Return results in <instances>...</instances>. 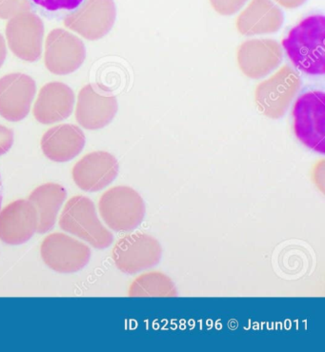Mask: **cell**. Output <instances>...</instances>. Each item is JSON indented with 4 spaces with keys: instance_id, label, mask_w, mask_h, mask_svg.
<instances>
[{
    "instance_id": "1",
    "label": "cell",
    "mask_w": 325,
    "mask_h": 352,
    "mask_svg": "<svg viewBox=\"0 0 325 352\" xmlns=\"http://www.w3.org/2000/svg\"><path fill=\"white\" fill-rule=\"evenodd\" d=\"M325 17H305L282 42L293 65L309 76L325 74Z\"/></svg>"
},
{
    "instance_id": "2",
    "label": "cell",
    "mask_w": 325,
    "mask_h": 352,
    "mask_svg": "<svg viewBox=\"0 0 325 352\" xmlns=\"http://www.w3.org/2000/svg\"><path fill=\"white\" fill-rule=\"evenodd\" d=\"M59 226L96 249H106L114 241L110 230L98 219L93 201L83 195L72 197L66 203L59 217Z\"/></svg>"
},
{
    "instance_id": "3",
    "label": "cell",
    "mask_w": 325,
    "mask_h": 352,
    "mask_svg": "<svg viewBox=\"0 0 325 352\" xmlns=\"http://www.w3.org/2000/svg\"><path fill=\"white\" fill-rule=\"evenodd\" d=\"M98 209L104 223L120 232L135 230L143 223L145 214L143 197L126 186H118L104 192Z\"/></svg>"
},
{
    "instance_id": "4",
    "label": "cell",
    "mask_w": 325,
    "mask_h": 352,
    "mask_svg": "<svg viewBox=\"0 0 325 352\" xmlns=\"http://www.w3.org/2000/svg\"><path fill=\"white\" fill-rule=\"evenodd\" d=\"M297 140L314 152H325V94L308 91L297 99L292 111Z\"/></svg>"
},
{
    "instance_id": "5",
    "label": "cell",
    "mask_w": 325,
    "mask_h": 352,
    "mask_svg": "<svg viewBox=\"0 0 325 352\" xmlns=\"http://www.w3.org/2000/svg\"><path fill=\"white\" fill-rule=\"evenodd\" d=\"M301 85V78L294 69L284 66L257 86L255 104L266 118L280 119L286 113Z\"/></svg>"
},
{
    "instance_id": "6",
    "label": "cell",
    "mask_w": 325,
    "mask_h": 352,
    "mask_svg": "<svg viewBox=\"0 0 325 352\" xmlns=\"http://www.w3.org/2000/svg\"><path fill=\"white\" fill-rule=\"evenodd\" d=\"M112 257L120 272L136 274L160 262L161 247L160 242L151 235L135 232L116 242Z\"/></svg>"
},
{
    "instance_id": "7",
    "label": "cell",
    "mask_w": 325,
    "mask_h": 352,
    "mask_svg": "<svg viewBox=\"0 0 325 352\" xmlns=\"http://www.w3.org/2000/svg\"><path fill=\"white\" fill-rule=\"evenodd\" d=\"M43 39V22L34 12H21L9 19L6 41L17 58L27 62L39 60L42 54Z\"/></svg>"
},
{
    "instance_id": "8",
    "label": "cell",
    "mask_w": 325,
    "mask_h": 352,
    "mask_svg": "<svg viewBox=\"0 0 325 352\" xmlns=\"http://www.w3.org/2000/svg\"><path fill=\"white\" fill-rule=\"evenodd\" d=\"M116 19L114 0H85L78 10L63 19L67 28L88 41H98L111 31Z\"/></svg>"
},
{
    "instance_id": "9",
    "label": "cell",
    "mask_w": 325,
    "mask_h": 352,
    "mask_svg": "<svg viewBox=\"0 0 325 352\" xmlns=\"http://www.w3.org/2000/svg\"><path fill=\"white\" fill-rule=\"evenodd\" d=\"M41 254L50 269L59 274H74L90 261L91 250L69 235L53 234L42 242Z\"/></svg>"
},
{
    "instance_id": "10",
    "label": "cell",
    "mask_w": 325,
    "mask_h": 352,
    "mask_svg": "<svg viewBox=\"0 0 325 352\" xmlns=\"http://www.w3.org/2000/svg\"><path fill=\"white\" fill-rule=\"evenodd\" d=\"M86 49L78 36L64 29H54L45 41L46 68L52 74L66 76L73 74L83 65Z\"/></svg>"
},
{
    "instance_id": "11",
    "label": "cell",
    "mask_w": 325,
    "mask_h": 352,
    "mask_svg": "<svg viewBox=\"0 0 325 352\" xmlns=\"http://www.w3.org/2000/svg\"><path fill=\"white\" fill-rule=\"evenodd\" d=\"M36 94V82L28 74H6L0 78V116L10 122L23 120L31 111Z\"/></svg>"
},
{
    "instance_id": "12",
    "label": "cell",
    "mask_w": 325,
    "mask_h": 352,
    "mask_svg": "<svg viewBox=\"0 0 325 352\" xmlns=\"http://www.w3.org/2000/svg\"><path fill=\"white\" fill-rule=\"evenodd\" d=\"M284 58L279 42L270 38L250 39L238 49L240 71L247 78L260 79L276 70Z\"/></svg>"
},
{
    "instance_id": "13",
    "label": "cell",
    "mask_w": 325,
    "mask_h": 352,
    "mask_svg": "<svg viewBox=\"0 0 325 352\" xmlns=\"http://www.w3.org/2000/svg\"><path fill=\"white\" fill-rule=\"evenodd\" d=\"M118 100L96 86L86 85L79 91L76 107V121L87 130L108 126L118 113Z\"/></svg>"
},
{
    "instance_id": "14",
    "label": "cell",
    "mask_w": 325,
    "mask_h": 352,
    "mask_svg": "<svg viewBox=\"0 0 325 352\" xmlns=\"http://www.w3.org/2000/svg\"><path fill=\"white\" fill-rule=\"evenodd\" d=\"M118 160L107 152H94L83 156L74 166L72 175L76 185L85 192H96L103 190L118 175Z\"/></svg>"
},
{
    "instance_id": "15",
    "label": "cell",
    "mask_w": 325,
    "mask_h": 352,
    "mask_svg": "<svg viewBox=\"0 0 325 352\" xmlns=\"http://www.w3.org/2000/svg\"><path fill=\"white\" fill-rule=\"evenodd\" d=\"M39 217L29 200H17L0 212V240L8 245H21L36 232Z\"/></svg>"
},
{
    "instance_id": "16",
    "label": "cell",
    "mask_w": 325,
    "mask_h": 352,
    "mask_svg": "<svg viewBox=\"0 0 325 352\" xmlns=\"http://www.w3.org/2000/svg\"><path fill=\"white\" fill-rule=\"evenodd\" d=\"M76 104L73 90L61 82H50L42 87L36 102L33 115L44 125L61 122L72 115Z\"/></svg>"
},
{
    "instance_id": "17",
    "label": "cell",
    "mask_w": 325,
    "mask_h": 352,
    "mask_svg": "<svg viewBox=\"0 0 325 352\" xmlns=\"http://www.w3.org/2000/svg\"><path fill=\"white\" fill-rule=\"evenodd\" d=\"M284 22V12L272 0H251L238 16L235 27L242 36H262L277 33Z\"/></svg>"
},
{
    "instance_id": "18",
    "label": "cell",
    "mask_w": 325,
    "mask_h": 352,
    "mask_svg": "<svg viewBox=\"0 0 325 352\" xmlns=\"http://www.w3.org/2000/svg\"><path fill=\"white\" fill-rule=\"evenodd\" d=\"M86 138L83 130L73 124L49 129L41 138L42 152L54 162H68L83 152Z\"/></svg>"
},
{
    "instance_id": "19",
    "label": "cell",
    "mask_w": 325,
    "mask_h": 352,
    "mask_svg": "<svg viewBox=\"0 0 325 352\" xmlns=\"http://www.w3.org/2000/svg\"><path fill=\"white\" fill-rule=\"evenodd\" d=\"M66 197L65 188L56 183L39 186L30 195L29 202L34 206L39 217L36 232L43 234L53 229Z\"/></svg>"
},
{
    "instance_id": "20",
    "label": "cell",
    "mask_w": 325,
    "mask_h": 352,
    "mask_svg": "<svg viewBox=\"0 0 325 352\" xmlns=\"http://www.w3.org/2000/svg\"><path fill=\"white\" fill-rule=\"evenodd\" d=\"M130 297H176L177 291L173 281L161 272L141 274L129 289Z\"/></svg>"
},
{
    "instance_id": "21",
    "label": "cell",
    "mask_w": 325,
    "mask_h": 352,
    "mask_svg": "<svg viewBox=\"0 0 325 352\" xmlns=\"http://www.w3.org/2000/svg\"><path fill=\"white\" fill-rule=\"evenodd\" d=\"M32 11L48 19H63L78 10L85 0H28Z\"/></svg>"
},
{
    "instance_id": "22",
    "label": "cell",
    "mask_w": 325,
    "mask_h": 352,
    "mask_svg": "<svg viewBox=\"0 0 325 352\" xmlns=\"http://www.w3.org/2000/svg\"><path fill=\"white\" fill-rule=\"evenodd\" d=\"M28 0H0V19H10L17 14L31 11Z\"/></svg>"
},
{
    "instance_id": "23",
    "label": "cell",
    "mask_w": 325,
    "mask_h": 352,
    "mask_svg": "<svg viewBox=\"0 0 325 352\" xmlns=\"http://www.w3.org/2000/svg\"><path fill=\"white\" fill-rule=\"evenodd\" d=\"M211 6L222 16H233L247 3L248 0H209Z\"/></svg>"
},
{
    "instance_id": "24",
    "label": "cell",
    "mask_w": 325,
    "mask_h": 352,
    "mask_svg": "<svg viewBox=\"0 0 325 352\" xmlns=\"http://www.w3.org/2000/svg\"><path fill=\"white\" fill-rule=\"evenodd\" d=\"M14 140V131L0 124V156L11 150Z\"/></svg>"
},
{
    "instance_id": "25",
    "label": "cell",
    "mask_w": 325,
    "mask_h": 352,
    "mask_svg": "<svg viewBox=\"0 0 325 352\" xmlns=\"http://www.w3.org/2000/svg\"><path fill=\"white\" fill-rule=\"evenodd\" d=\"M280 6L286 9H296L304 5L307 0H274Z\"/></svg>"
},
{
    "instance_id": "26",
    "label": "cell",
    "mask_w": 325,
    "mask_h": 352,
    "mask_svg": "<svg viewBox=\"0 0 325 352\" xmlns=\"http://www.w3.org/2000/svg\"><path fill=\"white\" fill-rule=\"evenodd\" d=\"M7 56L6 41L1 34H0V68L3 65Z\"/></svg>"
},
{
    "instance_id": "27",
    "label": "cell",
    "mask_w": 325,
    "mask_h": 352,
    "mask_svg": "<svg viewBox=\"0 0 325 352\" xmlns=\"http://www.w3.org/2000/svg\"><path fill=\"white\" fill-rule=\"evenodd\" d=\"M3 182H2L1 173H0V210H1L2 201H3Z\"/></svg>"
}]
</instances>
